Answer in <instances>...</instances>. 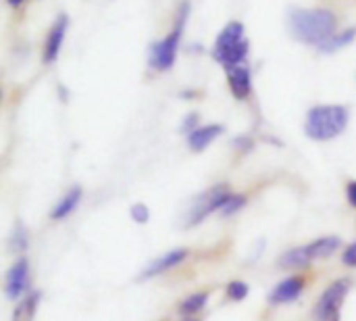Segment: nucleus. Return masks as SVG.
Masks as SVG:
<instances>
[{
	"instance_id": "nucleus-18",
	"label": "nucleus",
	"mask_w": 356,
	"mask_h": 321,
	"mask_svg": "<svg viewBox=\"0 0 356 321\" xmlns=\"http://www.w3.org/2000/svg\"><path fill=\"white\" fill-rule=\"evenodd\" d=\"M246 295H248V286L244 282L234 280V282L227 284V299H232V301H244Z\"/></svg>"
},
{
	"instance_id": "nucleus-11",
	"label": "nucleus",
	"mask_w": 356,
	"mask_h": 321,
	"mask_svg": "<svg viewBox=\"0 0 356 321\" xmlns=\"http://www.w3.org/2000/svg\"><path fill=\"white\" fill-rule=\"evenodd\" d=\"M227 84H229L232 94L238 100H246L250 96V92H252V73H250V67L244 63V65H238V67L227 69Z\"/></svg>"
},
{
	"instance_id": "nucleus-16",
	"label": "nucleus",
	"mask_w": 356,
	"mask_h": 321,
	"mask_svg": "<svg viewBox=\"0 0 356 321\" xmlns=\"http://www.w3.org/2000/svg\"><path fill=\"white\" fill-rule=\"evenodd\" d=\"M207 303H209V292H194L186 301H181L179 313L181 315H196L207 307Z\"/></svg>"
},
{
	"instance_id": "nucleus-27",
	"label": "nucleus",
	"mask_w": 356,
	"mask_h": 321,
	"mask_svg": "<svg viewBox=\"0 0 356 321\" xmlns=\"http://www.w3.org/2000/svg\"><path fill=\"white\" fill-rule=\"evenodd\" d=\"M332 321H340V320H338V318H336V320H332Z\"/></svg>"
},
{
	"instance_id": "nucleus-26",
	"label": "nucleus",
	"mask_w": 356,
	"mask_h": 321,
	"mask_svg": "<svg viewBox=\"0 0 356 321\" xmlns=\"http://www.w3.org/2000/svg\"><path fill=\"white\" fill-rule=\"evenodd\" d=\"M186 321H196V320H192V318H190V320H186Z\"/></svg>"
},
{
	"instance_id": "nucleus-1",
	"label": "nucleus",
	"mask_w": 356,
	"mask_h": 321,
	"mask_svg": "<svg viewBox=\"0 0 356 321\" xmlns=\"http://www.w3.org/2000/svg\"><path fill=\"white\" fill-rule=\"evenodd\" d=\"M338 27V19L327 8H292L288 13V29L294 40L311 46H323Z\"/></svg>"
},
{
	"instance_id": "nucleus-17",
	"label": "nucleus",
	"mask_w": 356,
	"mask_h": 321,
	"mask_svg": "<svg viewBox=\"0 0 356 321\" xmlns=\"http://www.w3.org/2000/svg\"><path fill=\"white\" fill-rule=\"evenodd\" d=\"M246 207V196L244 194H238V192H232L227 196V201L223 203L221 207V215L223 217H229V215H236L238 211H242Z\"/></svg>"
},
{
	"instance_id": "nucleus-20",
	"label": "nucleus",
	"mask_w": 356,
	"mask_h": 321,
	"mask_svg": "<svg viewBox=\"0 0 356 321\" xmlns=\"http://www.w3.org/2000/svg\"><path fill=\"white\" fill-rule=\"evenodd\" d=\"M131 219H134V221H138V224H146V221L150 219V211H148V207H146V205H142V203L134 205V207H131Z\"/></svg>"
},
{
	"instance_id": "nucleus-25",
	"label": "nucleus",
	"mask_w": 356,
	"mask_h": 321,
	"mask_svg": "<svg viewBox=\"0 0 356 321\" xmlns=\"http://www.w3.org/2000/svg\"><path fill=\"white\" fill-rule=\"evenodd\" d=\"M6 2H8V6H19L23 0H6Z\"/></svg>"
},
{
	"instance_id": "nucleus-13",
	"label": "nucleus",
	"mask_w": 356,
	"mask_h": 321,
	"mask_svg": "<svg viewBox=\"0 0 356 321\" xmlns=\"http://www.w3.org/2000/svg\"><path fill=\"white\" fill-rule=\"evenodd\" d=\"M223 134V125L219 123H209V125H200L196 127L192 134H188V144L194 152H202L207 150L213 140H217L219 136Z\"/></svg>"
},
{
	"instance_id": "nucleus-23",
	"label": "nucleus",
	"mask_w": 356,
	"mask_h": 321,
	"mask_svg": "<svg viewBox=\"0 0 356 321\" xmlns=\"http://www.w3.org/2000/svg\"><path fill=\"white\" fill-rule=\"evenodd\" d=\"M346 196H348V203H350V205L356 209V180L348 184V188H346Z\"/></svg>"
},
{
	"instance_id": "nucleus-6",
	"label": "nucleus",
	"mask_w": 356,
	"mask_h": 321,
	"mask_svg": "<svg viewBox=\"0 0 356 321\" xmlns=\"http://www.w3.org/2000/svg\"><path fill=\"white\" fill-rule=\"evenodd\" d=\"M350 292V280L348 278H342V280H336L334 284H330L321 299L317 301L315 309H313V318L315 321H332L338 318V311L342 307V303L346 301V295Z\"/></svg>"
},
{
	"instance_id": "nucleus-4",
	"label": "nucleus",
	"mask_w": 356,
	"mask_h": 321,
	"mask_svg": "<svg viewBox=\"0 0 356 321\" xmlns=\"http://www.w3.org/2000/svg\"><path fill=\"white\" fill-rule=\"evenodd\" d=\"M188 13H190V2L184 0L179 10H177V17H175V25L173 29L156 40L152 46H150V54H148V63L154 71H169L173 65H175V58H177V50H179V42H181V33L186 29V21H188Z\"/></svg>"
},
{
	"instance_id": "nucleus-22",
	"label": "nucleus",
	"mask_w": 356,
	"mask_h": 321,
	"mask_svg": "<svg viewBox=\"0 0 356 321\" xmlns=\"http://www.w3.org/2000/svg\"><path fill=\"white\" fill-rule=\"evenodd\" d=\"M181 127H184V132L192 134V132H194L196 127H200V125H198V115H196V113L188 115V117L184 119V125H181Z\"/></svg>"
},
{
	"instance_id": "nucleus-21",
	"label": "nucleus",
	"mask_w": 356,
	"mask_h": 321,
	"mask_svg": "<svg viewBox=\"0 0 356 321\" xmlns=\"http://www.w3.org/2000/svg\"><path fill=\"white\" fill-rule=\"evenodd\" d=\"M342 261H344L346 267H356V242L346 246V251L342 255Z\"/></svg>"
},
{
	"instance_id": "nucleus-7",
	"label": "nucleus",
	"mask_w": 356,
	"mask_h": 321,
	"mask_svg": "<svg viewBox=\"0 0 356 321\" xmlns=\"http://www.w3.org/2000/svg\"><path fill=\"white\" fill-rule=\"evenodd\" d=\"M229 194H232V192H229L227 186H223V184L213 186L211 190H207L204 194H200V196L196 198V203L192 205L190 213H188L186 226L194 228V226L202 224V221H204L209 215H213L215 211H221V207H223V203L227 201Z\"/></svg>"
},
{
	"instance_id": "nucleus-15",
	"label": "nucleus",
	"mask_w": 356,
	"mask_h": 321,
	"mask_svg": "<svg viewBox=\"0 0 356 321\" xmlns=\"http://www.w3.org/2000/svg\"><path fill=\"white\" fill-rule=\"evenodd\" d=\"M356 38V27H350V29H344V31H336L323 46L321 50L323 52H338L340 48L348 46L350 42H355Z\"/></svg>"
},
{
	"instance_id": "nucleus-3",
	"label": "nucleus",
	"mask_w": 356,
	"mask_h": 321,
	"mask_svg": "<svg viewBox=\"0 0 356 321\" xmlns=\"http://www.w3.org/2000/svg\"><path fill=\"white\" fill-rule=\"evenodd\" d=\"M248 50H250V42L246 38L244 25L240 21H232L217 36L213 44V58L221 63L227 71L232 67L244 65L248 58Z\"/></svg>"
},
{
	"instance_id": "nucleus-2",
	"label": "nucleus",
	"mask_w": 356,
	"mask_h": 321,
	"mask_svg": "<svg viewBox=\"0 0 356 321\" xmlns=\"http://www.w3.org/2000/svg\"><path fill=\"white\" fill-rule=\"evenodd\" d=\"M350 113L344 104H319L307 113L305 134L311 140L327 142L338 138L348 125Z\"/></svg>"
},
{
	"instance_id": "nucleus-5",
	"label": "nucleus",
	"mask_w": 356,
	"mask_h": 321,
	"mask_svg": "<svg viewBox=\"0 0 356 321\" xmlns=\"http://www.w3.org/2000/svg\"><path fill=\"white\" fill-rule=\"evenodd\" d=\"M342 240L338 236H325L319 240H313L305 246H296L286 251L280 259L277 265L284 269H296V267H305L317 259H330L338 249H340Z\"/></svg>"
},
{
	"instance_id": "nucleus-10",
	"label": "nucleus",
	"mask_w": 356,
	"mask_h": 321,
	"mask_svg": "<svg viewBox=\"0 0 356 321\" xmlns=\"http://www.w3.org/2000/svg\"><path fill=\"white\" fill-rule=\"evenodd\" d=\"M305 290V278L302 276H292V278H286L284 282H280L271 295H269V303L271 305H288V303H294Z\"/></svg>"
},
{
	"instance_id": "nucleus-12",
	"label": "nucleus",
	"mask_w": 356,
	"mask_h": 321,
	"mask_svg": "<svg viewBox=\"0 0 356 321\" xmlns=\"http://www.w3.org/2000/svg\"><path fill=\"white\" fill-rule=\"evenodd\" d=\"M188 259V251L186 249H175V251H169L167 255H161L159 259L150 261L148 267L142 272V280H148V278H154V276H161V274H167L169 269L181 265L184 261Z\"/></svg>"
},
{
	"instance_id": "nucleus-24",
	"label": "nucleus",
	"mask_w": 356,
	"mask_h": 321,
	"mask_svg": "<svg viewBox=\"0 0 356 321\" xmlns=\"http://www.w3.org/2000/svg\"><path fill=\"white\" fill-rule=\"evenodd\" d=\"M236 146H238L240 150H244V152H246V150H250V148H252V140H250V138H238V140H236Z\"/></svg>"
},
{
	"instance_id": "nucleus-8",
	"label": "nucleus",
	"mask_w": 356,
	"mask_h": 321,
	"mask_svg": "<svg viewBox=\"0 0 356 321\" xmlns=\"http://www.w3.org/2000/svg\"><path fill=\"white\" fill-rule=\"evenodd\" d=\"M29 288V263L27 259H17L13 263V267L6 274V282H4V292L8 299H21Z\"/></svg>"
},
{
	"instance_id": "nucleus-9",
	"label": "nucleus",
	"mask_w": 356,
	"mask_h": 321,
	"mask_svg": "<svg viewBox=\"0 0 356 321\" xmlns=\"http://www.w3.org/2000/svg\"><path fill=\"white\" fill-rule=\"evenodd\" d=\"M67 27H69V17L67 15H58L56 21L52 23V27L48 29L46 42H44V63H54L58 58V52L63 48L65 36H67Z\"/></svg>"
},
{
	"instance_id": "nucleus-19",
	"label": "nucleus",
	"mask_w": 356,
	"mask_h": 321,
	"mask_svg": "<svg viewBox=\"0 0 356 321\" xmlns=\"http://www.w3.org/2000/svg\"><path fill=\"white\" fill-rule=\"evenodd\" d=\"M13 249H17V251H25L27 249V232H25V228L21 224L13 232Z\"/></svg>"
},
{
	"instance_id": "nucleus-14",
	"label": "nucleus",
	"mask_w": 356,
	"mask_h": 321,
	"mask_svg": "<svg viewBox=\"0 0 356 321\" xmlns=\"http://www.w3.org/2000/svg\"><path fill=\"white\" fill-rule=\"evenodd\" d=\"M81 194H83V190H81L79 186H73L71 190H67V194H65V196L56 203V207L52 209L50 217H52L54 221H60V219L69 217V215L77 209V205L81 203Z\"/></svg>"
}]
</instances>
